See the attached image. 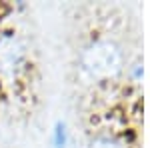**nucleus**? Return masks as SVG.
Returning <instances> with one entry per match:
<instances>
[{
  "label": "nucleus",
  "instance_id": "3",
  "mask_svg": "<svg viewBox=\"0 0 150 148\" xmlns=\"http://www.w3.org/2000/svg\"><path fill=\"white\" fill-rule=\"evenodd\" d=\"M50 146L52 148H80L78 138L74 136L70 124L64 118H58L50 130Z\"/></svg>",
  "mask_w": 150,
  "mask_h": 148
},
{
  "label": "nucleus",
  "instance_id": "2",
  "mask_svg": "<svg viewBox=\"0 0 150 148\" xmlns=\"http://www.w3.org/2000/svg\"><path fill=\"white\" fill-rule=\"evenodd\" d=\"M30 66V50L22 36L12 28H0V80L18 82Z\"/></svg>",
  "mask_w": 150,
  "mask_h": 148
},
{
  "label": "nucleus",
  "instance_id": "1",
  "mask_svg": "<svg viewBox=\"0 0 150 148\" xmlns=\"http://www.w3.org/2000/svg\"><path fill=\"white\" fill-rule=\"evenodd\" d=\"M78 70L90 82H110L124 70L122 46L112 38H90L78 52Z\"/></svg>",
  "mask_w": 150,
  "mask_h": 148
},
{
  "label": "nucleus",
  "instance_id": "5",
  "mask_svg": "<svg viewBox=\"0 0 150 148\" xmlns=\"http://www.w3.org/2000/svg\"><path fill=\"white\" fill-rule=\"evenodd\" d=\"M128 74H130V78L134 80V82H140L142 80V74H144V68H142V62H134L130 68H128Z\"/></svg>",
  "mask_w": 150,
  "mask_h": 148
},
{
  "label": "nucleus",
  "instance_id": "4",
  "mask_svg": "<svg viewBox=\"0 0 150 148\" xmlns=\"http://www.w3.org/2000/svg\"><path fill=\"white\" fill-rule=\"evenodd\" d=\"M86 148H128V142L122 136H118L116 132H96L90 136Z\"/></svg>",
  "mask_w": 150,
  "mask_h": 148
}]
</instances>
